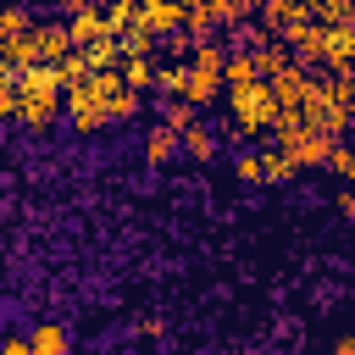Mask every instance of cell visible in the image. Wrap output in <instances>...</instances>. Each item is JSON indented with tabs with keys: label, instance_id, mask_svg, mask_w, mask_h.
<instances>
[{
	"label": "cell",
	"instance_id": "1",
	"mask_svg": "<svg viewBox=\"0 0 355 355\" xmlns=\"http://www.w3.org/2000/svg\"><path fill=\"white\" fill-rule=\"evenodd\" d=\"M139 111H144V94L128 89L116 67H94V72H83L78 83L61 89V116H67V128L83 133V139L111 133V128H128Z\"/></svg>",
	"mask_w": 355,
	"mask_h": 355
},
{
	"label": "cell",
	"instance_id": "2",
	"mask_svg": "<svg viewBox=\"0 0 355 355\" xmlns=\"http://www.w3.org/2000/svg\"><path fill=\"white\" fill-rule=\"evenodd\" d=\"M222 116H227V139L233 144H261L277 128V94H272V83L255 78V83L222 89Z\"/></svg>",
	"mask_w": 355,
	"mask_h": 355
},
{
	"label": "cell",
	"instance_id": "3",
	"mask_svg": "<svg viewBox=\"0 0 355 355\" xmlns=\"http://www.w3.org/2000/svg\"><path fill=\"white\" fill-rule=\"evenodd\" d=\"M61 122V72L33 61L17 67V128L22 133H50Z\"/></svg>",
	"mask_w": 355,
	"mask_h": 355
},
{
	"label": "cell",
	"instance_id": "4",
	"mask_svg": "<svg viewBox=\"0 0 355 355\" xmlns=\"http://www.w3.org/2000/svg\"><path fill=\"white\" fill-rule=\"evenodd\" d=\"M222 61H227V44L216 33L211 39H189V50H183V94L178 100H189L194 111L216 105L222 100Z\"/></svg>",
	"mask_w": 355,
	"mask_h": 355
},
{
	"label": "cell",
	"instance_id": "5",
	"mask_svg": "<svg viewBox=\"0 0 355 355\" xmlns=\"http://www.w3.org/2000/svg\"><path fill=\"white\" fill-rule=\"evenodd\" d=\"M67 39H72V50L111 44L116 33H111V17H105V6H72V11H67Z\"/></svg>",
	"mask_w": 355,
	"mask_h": 355
},
{
	"label": "cell",
	"instance_id": "6",
	"mask_svg": "<svg viewBox=\"0 0 355 355\" xmlns=\"http://www.w3.org/2000/svg\"><path fill=\"white\" fill-rule=\"evenodd\" d=\"M67 50H72V39H67V17H39V22H33V61L55 67Z\"/></svg>",
	"mask_w": 355,
	"mask_h": 355
},
{
	"label": "cell",
	"instance_id": "7",
	"mask_svg": "<svg viewBox=\"0 0 355 355\" xmlns=\"http://www.w3.org/2000/svg\"><path fill=\"white\" fill-rule=\"evenodd\" d=\"M139 17L155 39H178L183 33V0H139Z\"/></svg>",
	"mask_w": 355,
	"mask_h": 355
},
{
	"label": "cell",
	"instance_id": "8",
	"mask_svg": "<svg viewBox=\"0 0 355 355\" xmlns=\"http://www.w3.org/2000/svg\"><path fill=\"white\" fill-rule=\"evenodd\" d=\"M28 349H33V355H72V333H67V322H55V316L33 322V327H28Z\"/></svg>",
	"mask_w": 355,
	"mask_h": 355
},
{
	"label": "cell",
	"instance_id": "9",
	"mask_svg": "<svg viewBox=\"0 0 355 355\" xmlns=\"http://www.w3.org/2000/svg\"><path fill=\"white\" fill-rule=\"evenodd\" d=\"M178 155H189V161H211V155H216V128H211L205 116H194V122L178 133Z\"/></svg>",
	"mask_w": 355,
	"mask_h": 355
},
{
	"label": "cell",
	"instance_id": "10",
	"mask_svg": "<svg viewBox=\"0 0 355 355\" xmlns=\"http://www.w3.org/2000/svg\"><path fill=\"white\" fill-rule=\"evenodd\" d=\"M144 166H172L178 161V133L166 128V122H150V133H144Z\"/></svg>",
	"mask_w": 355,
	"mask_h": 355
},
{
	"label": "cell",
	"instance_id": "11",
	"mask_svg": "<svg viewBox=\"0 0 355 355\" xmlns=\"http://www.w3.org/2000/svg\"><path fill=\"white\" fill-rule=\"evenodd\" d=\"M33 22H39V17H33V6H28V0H0V44L22 39Z\"/></svg>",
	"mask_w": 355,
	"mask_h": 355
},
{
	"label": "cell",
	"instance_id": "12",
	"mask_svg": "<svg viewBox=\"0 0 355 355\" xmlns=\"http://www.w3.org/2000/svg\"><path fill=\"white\" fill-rule=\"evenodd\" d=\"M116 72H122V83H128V89H139V94H150V89H155V55H122V61H116Z\"/></svg>",
	"mask_w": 355,
	"mask_h": 355
},
{
	"label": "cell",
	"instance_id": "13",
	"mask_svg": "<svg viewBox=\"0 0 355 355\" xmlns=\"http://www.w3.org/2000/svg\"><path fill=\"white\" fill-rule=\"evenodd\" d=\"M233 178H239V183H250V189H261V183H266L261 144H239V150H233Z\"/></svg>",
	"mask_w": 355,
	"mask_h": 355
},
{
	"label": "cell",
	"instance_id": "14",
	"mask_svg": "<svg viewBox=\"0 0 355 355\" xmlns=\"http://www.w3.org/2000/svg\"><path fill=\"white\" fill-rule=\"evenodd\" d=\"M261 161H266V183H294V178H300V166H294L272 139H261Z\"/></svg>",
	"mask_w": 355,
	"mask_h": 355
},
{
	"label": "cell",
	"instance_id": "15",
	"mask_svg": "<svg viewBox=\"0 0 355 355\" xmlns=\"http://www.w3.org/2000/svg\"><path fill=\"white\" fill-rule=\"evenodd\" d=\"M194 116H200V111H194L189 100H172V94H161V122H166L172 133H183V128H189Z\"/></svg>",
	"mask_w": 355,
	"mask_h": 355
},
{
	"label": "cell",
	"instance_id": "16",
	"mask_svg": "<svg viewBox=\"0 0 355 355\" xmlns=\"http://www.w3.org/2000/svg\"><path fill=\"white\" fill-rule=\"evenodd\" d=\"M333 211H338L344 222H355V183H338V194H333Z\"/></svg>",
	"mask_w": 355,
	"mask_h": 355
},
{
	"label": "cell",
	"instance_id": "17",
	"mask_svg": "<svg viewBox=\"0 0 355 355\" xmlns=\"http://www.w3.org/2000/svg\"><path fill=\"white\" fill-rule=\"evenodd\" d=\"M333 355H355V333H344V338H333Z\"/></svg>",
	"mask_w": 355,
	"mask_h": 355
},
{
	"label": "cell",
	"instance_id": "18",
	"mask_svg": "<svg viewBox=\"0 0 355 355\" xmlns=\"http://www.w3.org/2000/svg\"><path fill=\"white\" fill-rule=\"evenodd\" d=\"M67 6H111V0H67Z\"/></svg>",
	"mask_w": 355,
	"mask_h": 355
},
{
	"label": "cell",
	"instance_id": "19",
	"mask_svg": "<svg viewBox=\"0 0 355 355\" xmlns=\"http://www.w3.org/2000/svg\"><path fill=\"white\" fill-rule=\"evenodd\" d=\"M128 355H155V349H128Z\"/></svg>",
	"mask_w": 355,
	"mask_h": 355
},
{
	"label": "cell",
	"instance_id": "20",
	"mask_svg": "<svg viewBox=\"0 0 355 355\" xmlns=\"http://www.w3.org/2000/svg\"><path fill=\"white\" fill-rule=\"evenodd\" d=\"M50 6H67V0H50Z\"/></svg>",
	"mask_w": 355,
	"mask_h": 355
}]
</instances>
